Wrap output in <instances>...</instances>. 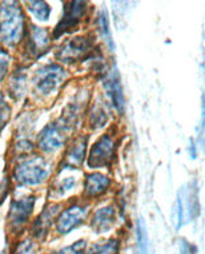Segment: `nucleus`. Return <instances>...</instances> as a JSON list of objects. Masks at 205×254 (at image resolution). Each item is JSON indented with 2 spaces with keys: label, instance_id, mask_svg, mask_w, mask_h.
Wrapping results in <instances>:
<instances>
[{
  "label": "nucleus",
  "instance_id": "obj_2",
  "mask_svg": "<svg viewBox=\"0 0 205 254\" xmlns=\"http://www.w3.org/2000/svg\"><path fill=\"white\" fill-rule=\"evenodd\" d=\"M52 174V161L45 155L32 153L13 159L11 181L19 188L35 189L47 184Z\"/></svg>",
  "mask_w": 205,
  "mask_h": 254
},
{
  "label": "nucleus",
  "instance_id": "obj_24",
  "mask_svg": "<svg viewBox=\"0 0 205 254\" xmlns=\"http://www.w3.org/2000/svg\"><path fill=\"white\" fill-rule=\"evenodd\" d=\"M120 249H122V241L114 237L101 242L100 245L91 248L88 254H120Z\"/></svg>",
  "mask_w": 205,
  "mask_h": 254
},
{
  "label": "nucleus",
  "instance_id": "obj_21",
  "mask_svg": "<svg viewBox=\"0 0 205 254\" xmlns=\"http://www.w3.org/2000/svg\"><path fill=\"white\" fill-rule=\"evenodd\" d=\"M18 1L36 22L45 23L51 18L52 11L47 0H18Z\"/></svg>",
  "mask_w": 205,
  "mask_h": 254
},
{
  "label": "nucleus",
  "instance_id": "obj_13",
  "mask_svg": "<svg viewBox=\"0 0 205 254\" xmlns=\"http://www.w3.org/2000/svg\"><path fill=\"white\" fill-rule=\"evenodd\" d=\"M101 88H103V97L111 106L114 113L123 117L125 114L127 103L124 97V90H123L122 78L116 67H109L108 71L100 78Z\"/></svg>",
  "mask_w": 205,
  "mask_h": 254
},
{
  "label": "nucleus",
  "instance_id": "obj_11",
  "mask_svg": "<svg viewBox=\"0 0 205 254\" xmlns=\"http://www.w3.org/2000/svg\"><path fill=\"white\" fill-rule=\"evenodd\" d=\"M51 42H52V36H51L47 28L36 26V24L27 26L26 35H24V39L22 42V64L27 66L31 62L38 61L41 57H44L51 49Z\"/></svg>",
  "mask_w": 205,
  "mask_h": 254
},
{
  "label": "nucleus",
  "instance_id": "obj_22",
  "mask_svg": "<svg viewBox=\"0 0 205 254\" xmlns=\"http://www.w3.org/2000/svg\"><path fill=\"white\" fill-rule=\"evenodd\" d=\"M96 27L101 40L107 44V47H108L109 51H114L115 43L114 38H112V34H111V27H109V15L105 8H101L100 11H99V13H97Z\"/></svg>",
  "mask_w": 205,
  "mask_h": 254
},
{
  "label": "nucleus",
  "instance_id": "obj_25",
  "mask_svg": "<svg viewBox=\"0 0 205 254\" xmlns=\"http://www.w3.org/2000/svg\"><path fill=\"white\" fill-rule=\"evenodd\" d=\"M12 117V107L11 103L4 95V92H0V132L3 131L8 125Z\"/></svg>",
  "mask_w": 205,
  "mask_h": 254
},
{
  "label": "nucleus",
  "instance_id": "obj_10",
  "mask_svg": "<svg viewBox=\"0 0 205 254\" xmlns=\"http://www.w3.org/2000/svg\"><path fill=\"white\" fill-rule=\"evenodd\" d=\"M91 95L92 90L89 88V86L78 87V90L67 101L61 114L59 115V119L74 134H76L78 127L82 126V123L85 119L88 106H89V102H91Z\"/></svg>",
  "mask_w": 205,
  "mask_h": 254
},
{
  "label": "nucleus",
  "instance_id": "obj_8",
  "mask_svg": "<svg viewBox=\"0 0 205 254\" xmlns=\"http://www.w3.org/2000/svg\"><path fill=\"white\" fill-rule=\"evenodd\" d=\"M91 211V202L84 201L82 198L72 199L66 206L63 205L53 225L55 234L57 237H64L74 232L75 229L83 226L88 221Z\"/></svg>",
  "mask_w": 205,
  "mask_h": 254
},
{
  "label": "nucleus",
  "instance_id": "obj_19",
  "mask_svg": "<svg viewBox=\"0 0 205 254\" xmlns=\"http://www.w3.org/2000/svg\"><path fill=\"white\" fill-rule=\"evenodd\" d=\"M118 221V207L115 203L99 206L97 209L91 211L88 217V224L93 233L105 234L111 232Z\"/></svg>",
  "mask_w": 205,
  "mask_h": 254
},
{
  "label": "nucleus",
  "instance_id": "obj_6",
  "mask_svg": "<svg viewBox=\"0 0 205 254\" xmlns=\"http://www.w3.org/2000/svg\"><path fill=\"white\" fill-rule=\"evenodd\" d=\"M72 136L74 132L60 119H52L35 136L36 151L45 157L53 155L64 149Z\"/></svg>",
  "mask_w": 205,
  "mask_h": 254
},
{
  "label": "nucleus",
  "instance_id": "obj_1",
  "mask_svg": "<svg viewBox=\"0 0 205 254\" xmlns=\"http://www.w3.org/2000/svg\"><path fill=\"white\" fill-rule=\"evenodd\" d=\"M71 74L60 63H45L36 67L30 76V90L38 105H47L60 94Z\"/></svg>",
  "mask_w": 205,
  "mask_h": 254
},
{
  "label": "nucleus",
  "instance_id": "obj_18",
  "mask_svg": "<svg viewBox=\"0 0 205 254\" xmlns=\"http://www.w3.org/2000/svg\"><path fill=\"white\" fill-rule=\"evenodd\" d=\"M112 109L103 95L95 97L89 102L87 114H85V123L87 128L91 132L104 130L108 127L112 118Z\"/></svg>",
  "mask_w": 205,
  "mask_h": 254
},
{
  "label": "nucleus",
  "instance_id": "obj_14",
  "mask_svg": "<svg viewBox=\"0 0 205 254\" xmlns=\"http://www.w3.org/2000/svg\"><path fill=\"white\" fill-rule=\"evenodd\" d=\"M88 134H76L68 140L57 165V171L80 170L85 163L88 153Z\"/></svg>",
  "mask_w": 205,
  "mask_h": 254
},
{
  "label": "nucleus",
  "instance_id": "obj_17",
  "mask_svg": "<svg viewBox=\"0 0 205 254\" xmlns=\"http://www.w3.org/2000/svg\"><path fill=\"white\" fill-rule=\"evenodd\" d=\"M112 185L114 180L108 174L101 171H89L83 178L82 199L87 202L97 201L109 193Z\"/></svg>",
  "mask_w": 205,
  "mask_h": 254
},
{
  "label": "nucleus",
  "instance_id": "obj_5",
  "mask_svg": "<svg viewBox=\"0 0 205 254\" xmlns=\"http://www.w3.org/2000/svg\"><path fill=\"white\" fill-rule=\"evenodd\" d=\"M38 111L30 109L19 115L12 134V158L24 157L35 153V130L38 125Z\"/></svg>",
  "mask_w": 205,
  "mask_h": 254
},
{
  "label": "nucleus",
  "instance_id": "obj_7",
  "mask_svg": "<svg viewBox=\"0 0 205 254\" xmlns=\"http://www.w3.org/2000/svg\"><path fill=\"white\" fill-rule=\"evenodd\" d=\"M38 197L35 194H26L22 197L12 198L7 213V233L12 238H19L28 229L32 221Z\"/></svg>",
  "mask_w": 205,
  "mask_h": 254
},
{
  "label": "nucleus",
  "instance_id": "obj_30",
  "mask_svg": "<svg viewBox=\"0 0 205 254\" xmlns=\"http://www.w3.org/2000/svg\"><path fill=\"white\" fill-rule=\"evenodd\" d=\"M189 155H191V158L192 159H196L197 157V146H196V142L193 139H191V142H189Z\"/></svg>",
  "mask_w": 205,
  "mask_h": 254
},
{
  "label": "nucleus",
  "instance_id": "obj_3",
  "mask_svg": "<svg viewBox=\"0 0 205 254\" xmlns=\"http://www.w3.org/2000/svg\"><path fill=\"white\" fill-rule=\"evenodd\" d=\"M26 31V13L18 0H0V46L4 50L16 49Z\"/></svg>",
  "mask_w": 205,
  "mask_h": 254
},
{
  "label": "nucleus",
  "instance_id": "obj_12",
  "mask_svg": "<svg viewBox=\"0 0 205 254\" xmlns=\"http://www.w3.org/2000/svg\"><path fill=\"white\" fill-rule=\"evenodd\" d=\"M88 11H89V0H66L63 15L51 35L52 40L74 32L80 26V23L85 19Z\"/></svg>",
  "mask_w": 205,
  "mask_h": 254
},
{
  "label": "nucleus",
  "instance_id": "obj_9",
  "mask_svg": "<svg viewBox=\"0 0 205 254\" xmlns=\"http://www.w3.org/2000/svg\"><path fill=\"white\" fill-rule=\"evenodd\" d=\"M97 50L99 49L92 36L79 35L61 44L55 53V58L57 63L64 67L75 66L78 63H84Z\"/></svg>",
  "mask_w": 205,
  "mask_h": 254
},
{
  "label": "nucleus",
  "instance_id": "obj_4",
  "mask_svg": "<svg viewBox=\"0 0 205 254\" xmlns=\"http://www.w3.org/2000/svg\"><path fill=\"white\" fill-rule=\"evenodd\" d=\"M120 132L118 127H111L97 138L88 150L85 163L91 170L111 169L118 159Z\"/></svg>",
  "mask_w": 205,
  "mask_h": 254
},
{
  "label": "nucleus",
  "instance_id": "obj_16",
  "mask_svg": "<svg viewBox=\"0 0 205 254\" xmlns=\"http://www.w3.org/2000/svg\"><path fill=\"white\" fill-rule=\"evenodd\" d=\"M5 92L4 95L8 101L15 103L26 101L30 95V74L28 68L24 64H18L9 72L8 78L4 82Z\"/></svg>",
  "mask_w": 205,
  "mask_h": 254
},
{
  "label": "nucleus",
  "instance_id": "obj_28",
  "mask_svg": "<svg viewBox=\"0 0 205 254\" xmlns=\"http://www.w3.org/2000/svg\"><path fill=\"white\" fill-rule=\"evenodd\" d=\"M118 1H119V4L114 5V12L115 15H118V12L120 11V16H123L124 12L128 11L129 7H131L132 0H112V4H114V3H118Z\"/></svg>",
  "mask_w": 205,
  "mask_h": 254
},
{
  "label": "nucleus",
  "instance_id": "obj_29",
  "mask_svg": "<svg viewBox=\"0 0 205 254\" xmlns=\"http://www.w3.org/2000/svg\"><path fill=\"white\" fill-rule=\"evenodd\" d=\"M196 246L187 240H180V254H196Z\"/></svg>",
  "mask_w": 205,
  "mask_h": 254
},
{
  "label": "nucleus",
  "instance_id": "obj_27",
  "mask_svg": "<svg viewBox=\"0 0 205 254\" xmlns=\"http://www.w3.org/2000/svg\"><path fill=\"white\" fill-rule=\"evenodd\" d=\"M88 248L87 240H79V241L71 244L70 246L61 248L59 250H55L49 254H85Z\"/></svg>",
  "mask_w": 205,
  "mask_h": 254
},
{
  "label": "nucleus",
  "instance_id": "obj_20",
  "mask_svg": "<svg viewBox=\"0 0 205 254\" xmlns=\"http://www.w3.org/2000/svg\"><path fill=\"white\" fill-rule=\"evenodd\" d=\"M79 186V178L76 176H63L61 171H57L56 178L49 186L48 198L51 201H59L67 197L68 194L74 193Z\"/></svg>",
  "mask_w": 205,
  "mask_h": 254
},
{
  "label": "nucleus",
  "instance_id": "obj_26",
  "mask_svg": "<svg viewBox=\"0 0 205 254\" xmlns=\"http://www.w3.org/2000/svg\"><path fill=\"white\" fill-rule=\"evenodd\" d=\"M12 67V55L7 50H0V86L8 78Z\"/></svg>",
  "mask_w": 205,
  "mask_h": 254
},
{
  "label": "nucleus",
  "instance_id": "obj_23",
  "mask_svg": "<svg viewBox=\"0 0 205 254\" xmlns=\"http://www.w3.org/2000/svg\"><path fill=\"white\" fill-rule=\"evenodd\" d=\"M40 242L35 241L30 236L26 238H20L13 246L11 254H39Z\"/></svg>",
  "mask_w": 205,
  "mask_h": 254
},
{
  "label": "nucleus",
  "instance_id": "obj_15",
  "mask_svg": "<svg viewBox=\"0 0 205 254\" xmlns=\"http://www.w3.org/2000/svg\"><path fill=\"white\" fill-rule=\"evenodd\" d=\"M63 203L57 201H49L44 206L43 210L36 215L28 225V236L38 242H44L48 238L49 233L53 229L55 219L61 210Z\"/></svg>",
  "mask_w": 205,
  "mask_h": 254
}]
</instances>
